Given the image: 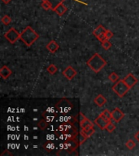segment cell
<instances>
[{
    "mask_svg": "<svg viewBox=\"0 0 139 156\" xmlns=\"http://www.w3.org/2000/svg\"><path fill=\"white\" fill-rule=\"evenodd\" d=\"M78 121L79 126H80V131H79V133L83 134L86 138H90L95 133V130L94 128L95 125L88 118L85 116L82 112L79 113Z\"/></svg>",
    "mask_w": 139,
    "mask_h": 156,
    "instance_id": "cell-1",
    "label": "cell"
},
{
    "mask_svg": "<svg viewBox=\"0 0 139 156\" xmlns=\"http://www.w3.org/2000/svg\"><path fill=\"white\" fill-rule=\"evenodd\" d=\"M39 37V35L32 29L30 26H27L26 28L21 33V39L27 47H31L34 42Z\"/></svg>",
    "mask_w": 139,
    "mask_h": 156,
    "instance_id": "cell-2",
    "label": "cell"
},
{
    "mask_svg": "<svg viewBox=\"0 0 139 156\" xmlns=\"http://www.w3.org/2000/svg\"><path fill=\"white\" fill-rule=\"evenodd\" d=\"M87 65L91 70L94 71L95 73H98L107 65V61L99 54L95 53V55L87 61Z\"/></svg>",
    "mask_w": 139,
    "mask_h": 156,
    "instance_id": "cell-3",
    "label": "cell"
},
{
    "mask_svg": "<svg viewBox=\"0 0 139 156\" xmlns=\"http://www.w3.org/2000/svg\"><path fill=\"white\" fill-rule=\"evenodd\" d=\"M129 89L130 88L127 86L124 80H120L112 86V90L121 98H123L129 92Z\"/></svg>",
    "mask_w": 139,
    "mask_h": 156,
    "instance_id": "cell-4",
    "label": "cell"
},
{
    "mask_svg": "<svg viewBox=\"0 0 139 156\" xmlns=\"http://www.w3.org/2000/svg\"><path fill=\"white\" fill-rule=\"evenodd\" d=\"M72 107H73V104L68 101V99H63L57 103V105H56V111L61 115L66 114V113L69 112Z\"/></svg>",
    "mask_w": 139,
    "mask_h": 156,
    "instance_id": "cell-5",
    "label": "cell"
},
{
    "mask_svg": "<svg viewBox=\"0 0 139 156\" xmlns=\"http://www.w3.org/2000/svg\"><path fill=\"white\" fill-rule=\"evenodd\" d=\"M4 37H5L8 42L13 44L16 42L18 41V39L21 37V34L16 30L15 28H11L5 34H4Z\"/></svg>",
    "mask_w": 139,
    "mask_h": 156,
    "instance_id": "cell-6",
    "label": "cell"
},
{
    "mask_svg": "<svg viewBox=\"0 0 139 156\" xmlns=\"http://www.w3.org/2000/svg\"><path fill=\"white\" fill-rule=\"evenodd\" d=\"M111 121H112V120L108 119L104 115L101 113V114L95 120V124L97 125L98 127L101 130H104L106 129V127H107V125H108V123L111 122Z\"/></svg>",
    "mask_w": 139,
    "mask_h": 156,
    "instance_id": "cell-7",
    "label": "cell"
},
{
    "mask_svg": "<svg viewBox=\"0 0 139 156\" xmlns=\"http://www.w3.org/2000/svg\"><path fill=\"white\" fill-rule=\"evenodd\" d=\"M108 29H106L102 24H99L96 27V29L93 31V35L95 37H96L98 38V40L99 42H103L104 40H106L105 37V33Z\"/></svg>",
    "mask_w": 139,
    "mask_h": 156,
    "instance_id": "cell-8",
    "label": "cell"
},
{
    "mask_svg": "<svg viewBox=\"0 0 139 156\" xmlns=\"http://www.w3.org/2000/svg\"><path fill=\"white\" fill-rule=\"evenodd\" d=\"M124 117V112L120 108H115L112 112V118L116 123H119Z\"/></svg>",
    "mask_w": 139,
    "mask_h": 156,
    "instance_id": "cell-9",
    "label": "cell"
},
{
    "mask_svg": "<svg viewBox=\"0 0 139 156\" xmlns=\"http://www.w3.org/2000/svg\"><path fill=\"white\" fill-rule=\"evenodd\" d=\"M63 75L68 79V81H71L72 79H73L76 76V71L72 66H68L65 70L63 71Z\"/></svg>",
    "mask_w": 139,
    "mask_h": 156,
    "instance_id": "cell-10",
    "label": "cell"
},
{
    "mask_svg": "<svg viewBox=\"0 0 139 156\" xmlns=\"http://www.w3.org/2000/svg\"><path fill=\"white\" fill-rule=\"evenodd\" d=\"M124 82L127 84V86H129L130 89L132 87H134L137 83V79L132 73H129V74L126 76L124 78Z\"/></svg>",
    "mask_w": 139,
    "mask_h": 156,
    "instance_id": "cell-11",
    "label": "cell"
},
{
    "mask_svg": "<svg viewBox=\"0 0 139 156\" xmlns=\"http://www.w3.org/2000/svg\"><path fill=\"white\" fill-rule=\"evenodd\" d=\"M67 10H68V8H67V7L63 4V3H59V4L55 6V8H54V9H53V11L57 14L58 16H63V15L65 14L66 11H67Z\"/></svg>",
    "mask_w": 139,
    "mask_h": 156,
    "instance_id": "cell-12",
    "label": "cell"
},
{
    "mask_svg": "<svg viewBox=\"0 0 139 156\" xmlns=\"http://www.w3.org/2000/svg\"><path fill=\"white\" fill-rule=\"evenodd\" d=\"M11 73H12L11 70L8 67H7V66H3L1 68V69H0V75H1V76L3 79H5V80H7L11 75Z\"/></svg>",
    "mask_w": 139,
    "mask_h": 156,
    "instance_id": "cell-13",
    "label": "cell"
},
{
    "mask_svg": "<svg viewBox=\"0 0 139 156\" xmlns=\"http://www.w3.org/2000/svg\"><path fill=\"white\" fill-rule=\"evenodd\" d=\"M60 48V46L57 42H55V40L50 41L47 45V49L50 52V53H55Z\"/></svg>",
    "mask_w": 139,
    "mask_h": 156,
    "instance_id": "cell-14",
    "label": "cell"
},
{
    "mask_svg": "<svg viewBox=\"0 0 139 156\" xmlns=\"http://www.w3.org/2000/svg\"><path fill=\"white\" fill-rule=\"evenodd\" d=\"M95 103L99 106V107H102L103 105H105L107 103V99L105 97L102 96V94H99L95 99H94Z\"/></svg>",
    "mask_w": 139,
    "mask_h": 156,
    "instance_id": "cell-15",
    "label": "cell"
},
{
    "mask_svg": "<svg viewBox=\"0 0 139 156\" xmlns=\"http://www.w3.org/2000/svg\"><path fill=\"white\" fill-rule=\"evenodd\" d=\"M41 7H42L44 10H53V6L50 2L47 1V0H44L42 1V3H41Z\"/></svg>",
    "mask_w": 139,
    "mask_h": 156,
    "instance_id": "cell-16",
    "label": "cell"
},
{
    "mask_svg": "<svg viewBox=\"0 0 139 156\" xmlns=\"http://www.w3.org/2000/svg\"><path fill=\"white\" fill-rule=\"evenodd\" d=\"M47 72L50 73V74L53 75V74H55V73H57L58 68H56V66H55V64H50L48 66L47 68Z\"/></svg>",
    "mask_w": 139,
    "mask_h": 156,
    "instance_id": "cell-17",
    "label": "cell"
},
{
    "mask_svg": "<svg viewBox=\"0 0 139 156\" xmlns=\"http://www.w3.org/2000/svg\"><path fill=\"white\" fill-rule=\"evenodd\" d=\"M48 125H49V122H47V120H45L44 118H43V119L40 121L39 124H38V126H39L40 129L42 130L46 129V128L48 127Z\"/></svg>",
    "mask_w": 139,
    "mask_h": 156,
    "instance_id": "cell-18",
    "label": "cell"
},
{
    "mask_svg": "<svg viewBox=\"0 0 139 156\" xmlns=\"http://www.w3.org/2000/svg\"><path fill=\"white\" fill-rule=\"evenodd\" d=\"M101 45H102V48L104 50H108L110 49L111 47H112V43L109 42V40H108V39H106L103 42H101Z\"/></svg>",
    "mask_w": 139,
    "mask_h": 156,
    "instance_id": "cell-19",
    "label": "cell"
},
{
    "mask_svg": "<svg viewBox=\"0 0 139 156\" xmlns=\"http://www.w3.org/2000/svg\"><path fill=\"white\" fill-rule=\"evenodd\" d=\"M1 21H2V23H3L4 25H9L11 24V17L9 16L5 15V16H3V18L1 20Z\"/></svg>",
    "mask_w": 139,
    "mask_h": 156,
    "instance_id": "cell-20",
    "label": "cell"
},
{
    "mask_svg": "<svg viewBox=\"0 0 139 156\" xmlns=\"http://www.w3.org/2000/svg\"><path fill=\"white\" fill-rule=\"evenodd\" d=\"M108 79L110 80L112 82H117L119 81V76L115 73H112L108 76Z\"/></svg>",
    "mask_w": 139,
    "mask_h": 156,
    "instance_id": "cell-21",
    "label": "cell"
},
{
    "mask_svg": "<svg viewBox=\"0 0 139 156\" xmlns=\"http://www.w3.org/2000/svg\"><path fill=\"white\" fill-rule=\"evenodd\" d=\"M125 146L127 148L129 149V150H133V149L135 147V146H136V143H135V141L133 140H129V141H127L125 143Z\"/></svg>",
    "mask_w": 139,
    "mask_h": 156,
    "instance_id": "cell-22",
    "label": "cell"
},
{
    "mask_svg": "<svg viewBox=\"0 0 139 156\" xmlns=\"http://www.w3.org/2000/svg\"><path fill=\"white\" fill-rule=\"evenodd\" d=\"M115 129V125L113 124L112 121L111 122L108 123V125H107V127H106V130L109 132V133H112L113 131Z\"/></svg>",
    "mask_w": 139,
    "mask_h": 156,
    "instance_id": "cell-23",
    "label": "cell"
},
{
    "mask_svg": "<svg viewBox=\"0 0 139 156\" xmlns=\"http://www.w3.org/2000/svg\"><path fill=\"white\" fill-rule=\"evenodd\" d=\"M42 1H44V0H42ZM47 1H49V2L51 3V4H52L53 6V9H54V8H55V6L58 5L59 3H63V2H64L65 0H47Z\"/></svg>",
    "mask_w": 139,
    "mask_h": 156,
    "instance_id": "cell-24",
    "label": "cell"
},
{
    "mask_svg": "<svg viewBox=\"0 0 139 156\" xmlns=\"http://www.w3.org/2000/svg\"><path fill=\"white\" fill-rule=\"evenodd\" d=\"M113 36H114V34H113L112 32H111L110 30H107V31H106V33H105L106 39L109 40V39L112 38Z\"/></svg>",
    "mask_w": 139,
    "mask_h": 156,
    "instance_id": "cell-25",
    "label": "cell"
},
{
    "mask_svg": "<svg viewBox=\"0 0 139 156\" xmlns=\"http://www.w3.org/2000/svg\"><path fill=\"white\" fill-rule=\"evenodd\" d=\"M4 155H12V154L10 153L8 151H5L3 153L1 154V156H4Z\"/></svg>",
    "mask_w": 139,
    "mask_h": 156,
    "instance_id": "cell-26",
    "label": "cell"
},
{
    "mask_svg": "<svg viewBox=\"0 0 139 156\" xmlns=\"http://www.w3.org/2000/svg\"><path fill=\"white\" fill-rule=\"evenodd\" d=\"M134 138H135V140H136L137 141H138L139 142V131L136 133V134H135V136H134Z\"/></svg>",
    "mask_w": 139,
    "mask_h": 156,
    "instance_id": "cell-27",
    "label": "cell"
},
{
    "mask_svg": "<svg viewBox=\"0 0 139 156\" xmlns=\"http://www.w3.org/2000/svg\"><path fill=\"white\" fill-rule=\"evenodd\" d=\"M2 1H3V3H4L5 4H8V3H10L11 0H2Z\"/></svg>",
    "mask_w": 139,
    "mask_h": 156,
    "instance_id": "cell-28",
    "label": "cell"
}]
</instances>
